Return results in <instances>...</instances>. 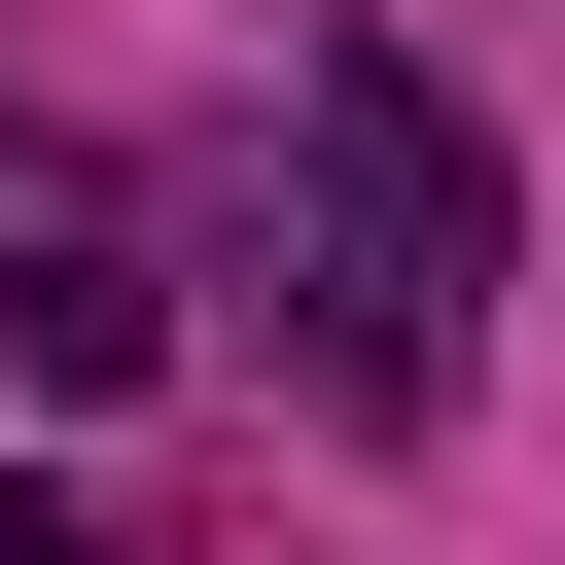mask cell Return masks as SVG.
I'll return each instance as SVG.
<instances>
[{
	"label": "cell",
	"mask_w": 565,
	"mask_h": 565,
	"mask_svg": "<svg viewBox=\"0 0 565 565\" xmlns=\"http://www.w3.org/2000/svg\"><path fill=\"white\" fill-rule=\"evenodd\" d=\"M282 106H318V212H353V424H424V388H459V282H494V141H459L388 35H318Z\"/></svg>",
	"instance_id": "6da1fadb"
},
{
	"label": "cell",
	"mask_w": 565,
	"mask_h": 565,
	"mask_svg": "<svg viewBox=\"0 0 565 565\" xmlns=\"http://www.w3.org/2000/svg\"><path fill=\"white\" fill-rule=\"evenodd\" d=\"M0 353H35V388H141V353H177V282H141V247H35V282H0Z\"/></svg>",
	"instance_id": "7a4b0ae2"
},
{
	"label": "cell",
	"mask_w": 565,
	"mask_h": 565,
	"mask_svg": "<svg viewBox=\"0 0 565 565\" xmlns=\"http://www.w3.org/2000/svg\"><path fill=\"white\" fill-rule=\"evenodd\" d=\"M0 565H106V494H0Z\"/></svg>",
	"instance_id": "3957f363"
}]
</instances>
